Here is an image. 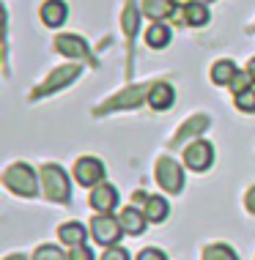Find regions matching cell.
<instances>
[{"label": "cell", "mask_w": 255, "mask_h": 260, "mask_svg": "<svg viewBox=\"0 0 255 260\" xmlns=\"http://www.w3.org/2000/svg\"><path fill=\"white\" fill-rule=\"evenodd\" d=\"M197 3H211V0H197Z\"/></svg>", "instance_id": "32"}, {"label": "cell", "mask_w": 255, "mask_h": 260, "mask_svg": "<svg viewBox=\"0 0 255 260\" xmlns=\"http://www.w3.org/2000/svg\"><path fill=\"white\" fill-rule=\"evenodd\" d=\"M143 214H146V219L154 222V224L165 222V219H167V200H165V198H157V194H154V198H148Z\"/></svg>", "instance_id": "20"}, {"label": "cell", "mask_w": 255, "mask_h": 260, "mask_svg": "<svg viewBox=\"0 0 255 260\" xmlns=\"http://www.w3.org/2000/svg\"><path fill=\"white\" fill-rule=\"evenodd\" d=\"M134 33H137V9H134V0H129L124 9V36L134 41Z\"/></svg>", "instance_id": "22"}, {"label": "cell", "mask_w": 255, "mask_h": 260, "mask_svg": "<svg viewBox=\"0 0 255 260\" xmlns=\"http://www.w3.org/2000/svg\"><path fill=\"white\" fill-rule=\"evenodd\" d=\"M236 107L242 112H255V88L244 90V93H236Z\"/></svg>", "instance_id": "24"}, {"label": "cell", "mask_w": 255, "mask_h": 260, "mask_svg": "<svg viewBox=\"0 0 255 260\" xmlns=\"http://www.w3.org/2000/svg\"><path fill=\"white\" fill-rule=\"evenodd\" d=\"M203 260H239V257L228 244H211V247L203 249Z\"/></svg>", "instance_id": "21"}, {"label": "cell", "mask_w": 255, "mask_h": 260, "mask_svg": "<svg viewBox=\"0 0 255 260\" xmlns=\"http://www.w3.org/2000/svg\"><path fill=\"white\" fill-rule=\"evenodd\" d=\"M121 233H124V228L112 214H96L94 219H91V236H94V241L102 244V247H116V244L121 241Z\"/></svg>", "instance_id": "3"}, {"label": "cell", "mask_w": 255, "mask_h": 260, "mask_svg": "<svg viewBox=\"0 0 255 260\" xmlns=\"http://www.w3.org/2000/svg\"><path fill=\"white\" fill-rule=\"evenodd\" d=\"M69 260H94V252L85 247V244H80V247H74L69 252Z\"/></svg>", "instance_id": "27"}, {"label": "cell", "mask_w": 255, "mask_h": 260, "mask_svg": "<svg viewBox=\"0 0 255 260\" xmlns=\"http://www.w3.org/2000/svg\"><path fill=\"white\" fill-rule=\"evenodd\" d=\"M77 77H80V66L77 63H69V66H58L52 74L47 77L41 85L31 93V99H41V96H49V93H55V90H61V88H66L69 82H74Z\"/></svg>", "instance_id": "4"}, {"label": "cell", "mask_w": 255, "mask_h": 260, "mask_svg": "<svg viewBox=\"0 0 255 260\" xmlns=\"http://www.w3.org/2000/svg\"><path fill=\"white\" fill-rule=\"evenodd\" d=\"M173 99H176V90L167 82H154L151 90H148V104L154 110H167L173 104Z\"/></svg>", "instance_id": "13"}, {"label": "cell", "mask_w": 255, "mask_h": 260, "mask_svg": "<svg viewBox=\"0 0 255 260\" xmlns=\"http://www.w3.org/2000/svg\"><path fill=\"white\" fill-rule=\"evenodd\" d=\"M55 50L61 55H66V58H88L91 50H88V41H82L80 36H58L55 39Z\"/></svg>", "instance_id": "11"}, {"label": "cell", "mask_w": 255, "mask_h": 260, "mask_svg": "<svg viewBox=\"0 0 255 260\" xmlns=\"http://www.w3.org/2000/svg\"><path fill=\"white\" fill-rule=\"evenodd\" d=\"M244 206H247V211H250V214H255V186L250 189V192H247V198H244Z\"/></svg>", "instance_id": "29"}, {"label": "cell", "mask_w": 255, "mask_h": 260, "mask_svg": "<svg viewBox=\"0 0 255 260\" xmlns=\"http://www.w3.org/2000/svg\"><path fill=\"white\" fill-rule=\"evenodd\" d=\"M102 260H129V252L121 249V247L116 244V247H107V252L102 255Z\"/></svg>", "instance_id": "26"}, {"label": "cell", "mask_w": 255, "mask_h": 260, "mask_svg": "<svg viewBox=\"0 0 255 260\" xmlns=\"http://www.w3.org/2000/svg\"><path fill=\"white\" fill-rule=\"evenodd\" d=\"M181 22L192 25V27H201L209 22V9L206 3H197V0H189V3L181 6Z\"/></svg>", "instance_id": "14"}, {"label": "cell", "mask_w": 255, "mask_h": 260, "mask_svg": "<svg viewBox=\"0 0 255 260\" xmlns=\"http://www.w3.org/2000/svg\"><path fill=\"white\" fill-rule=\"evenodd\" d=\"M247 72H250V77H252V82H255V58L250 60V66H247Z\"/></svg>", "instance_id": "30"}, {"label": "cell", "mask_w": 255, "mask_h": 260, "mask_svg": "<svg viewBox=\"0 0 255 260\" xmlns=\"http://www.w3.org/2000/svg\"><path fill=\"white\" fill-rule=\"evenodd\" d=\"M118 206V189L112 184H96L94 192H91V208L99 211V214H110L112 208Z\"/></svg>", "instance_id": "9"}, {"label": "cell", "mask_w": 255, "mask_h": 260, "mask_svg": "<svg viewBox=\"0 0 255 260\" xmlns=\"http://www.w3.org/2000/svg\"><path fill=\"white\" fill-rule=\"evenodd\" d=\"M33 260H69V255H63V249H58L55 244H44L33 252Z\"/></svg>", "instance_id": "23"}, {"label": "cell", "mask_w": 255, "mask_h": 260, "mask_svg": "<svg viewBox=\"0 0 255 260\" xmlns=\"http://www.w3.org/2000/svg\"><path fill=\"white\" fill-rule=\"evenodd\" d=\"M146 44L151 47V50H165L170 44V27L162 25V22H154L146 30Z\"/></svg>", "instance_id": "18"}, {"label": "cell", "mask_w": 255, "mask_h": 260, "mask_svg": "<svg viewBox=\"0 0 255 260\" xmlns=\"http://www.w3.org/2000/svg\"><path fill=\"white\" fill-rule=\"evenodd\" d=\"M206 126H209V118H206V115H195V118H189V121L184 123L179 132H176V137L170 140V145H181L187 137H192V135H201V132L206 129Z\"/></svg>", "instance_id": "17"}, {"label": "cell", "mask_w": 255, "mask_h": 260, "mask_svg": "<svg viewBox=\"0 0 255 260\" xmlns=\"http://www.w3.org/2000/svg\"><path fill=\"white\" fill-rule=\"evenodd\" d=\"M179 6L173 0H143V14L154 22H162L165 17H173Z\"/></svg>", "instance_id": "15"}, {"label": "cell", "mask_w": 255, "mask_h": 260, "mask_svg": "<svg viewBox=\"0 0 255 260\" xmlns=\"http://www.w3.org/2000/svg\"><path fill=\"white\" fill-rule=\"evenodd\" d=\"M39 17H41V22H44L47 27H58V25L66 22L69 9H66L63 0H44V6L39 9Z\"/></svg>", "instance_id": "10"}, {"label": "cell", "mask_w": 255, "mask_h": 260, "mask_svg": "<svg viewBox=\"0 0 255 260\" xmlns=\"http://www.w3.org/2000/svg\"><path fill=\"white\" fill-rule=\"evenodd\" d=\"M74 178L80 186H96L104 181V165L96 156H82L74 165Z\"/></svg>", "instance_id": "8"}, {"label": "cell", "mask_w": 255, "mask_h": 260, "mask_svg": "<svg viewBox=\"0 0 255 260\" xmlns=\"http://www.w3.org/2000/svg\"><path fill=\"white\" fill-rule=\"evenodd\" d=\"M157 181H159V186L165 189V192L179 194L184 189V170H181V165L176 159H170V156H162L157 161Z\"/></svg>", "instance_id": "6"}, {"label": "cell", "mask_w": 255, "mask_h": 260, "mask_svg": "<svg viewBox=\"0 0 255 260\" xmlns=\"http://www.w3.org/2000/svg\"><path fill=\"white\" fill-rule=\"evenodd\" d=\"M184 165L195 173H206L211 165H214V148L206 143V140H195L184 148Z\"/></svg>", "instance_id": "7"}, {"label": "cell", "mask_w": 255, "mask_h": 260, "mask_svg": "<svg viewBox=\"0 0 255 260\" xmlns=\"http://www.w3.org/2000/svg\"><path fill=\"white\" fill-rule=\"evenodd\" d=\"M137 260H167V257H165V252H162V249L148 247V249H143V252L137 255Z\"/></svg>", "instance_id": "28"}, {"label": "cell", "mask_w": 255, "mask_h": 260, "mask_svg": "<svg viewBox=\"0 0 255 260\" xmlns=\"http://www.w3.org/2000/svg\"><path fill=\"white\" fill-rule=\"evenodd\" d=\"M151 85H134V88H124L118 96H112L96 110V115H104V112H112V110H132V107H140L143 99L148 96Z\"/></svg>", "instance_id": "5"}, {"label": "cell", "mask_w": 255, "mask_h": 260, "mask_svg": "<svg viewBox=\"0 0 255 260\" xmlns=\"http://www.w3.org/2000/svg\"><path fill=\"white\" fill-rule=\"evenodd\" d=\"M39 175L33 173V167L31 165H11L9 170H6L3 175V184L11 189L14 194H19V198H36V192H39Z\"/></svg>", "instance_id": "2"}, {"label": "cell", "mask_w": 255, "mask_h": 260, "mask_svg": "<svg viewBox=\"0 0 255 260\" xmlns=\"http://www.w3.org/2000/svg\"><path fill=\"white\" fill-rule=\"evenodd\" d=\"M118 222H121L124 233H129V236H140V233L146 230V224H148L146 214H140V211L134 208V206L124 208V211H121V216H118Z\"/></svg>", "instance_id": "12"}, {"label": "cell", "mask_w": 255, "mask_h": 260, "mask_svg": "<svg viewBox=\"0 0 255 260\" xmlns=\"http://www.w3.org/2000/svg\"><path fill=\"white\" fill-rule=\"evenodd\" d=\"M236 72L239 69L233 60H217L214 66H211V82H214V85H231Z\"/></svg>", "instance_id": "19"}, {"label": "cell", "mask_w": 255, "mask_h": 260, "mask_svg": "<svg viewBox=\"0 0 255 260\" xmlns=\"http://www.w3.org/2000/svg\"><path fill=\"white\" fill-rule=\"evenodd\" d=\"M58 236H61V241L66 244L69 249H74V247H80V244H85V224L66 222V224H61Z\"/></svg>", "instance_id": "16"}, {"label": "cell", "mask_w": 255, "mask_h": 260, "mask_svg": "<svg viewBox=\"0 0 255 260\" xmlns=\"http://www.w3.org/2000/svg\"><path fill=\"white\" fill-rule=\"evenodd\" d=\"M250 82H252L250 72H236V77H233V82L228 88L233 90V93H244V90H250Z\"/></svg>", "instance_id": "25"}, {"label": "cell", "mask_w": 255, "mask_h": 260, "mask_svg": "<svg viewBox=\"0 0 255 260\" xmlns=\"http://www.w3.org/2000/svg\"><path fill=\"white\" fill-rule=\"evenodd\" d=\"M39 178H41V192H44L47 200L69 203V198H72V186H69V175L63 173V167L44 165L39 170Z\"/></svg>", "instance_id": "1"}, {"label": "cell", "mask_w": 255, "mask_h": 260, "mask_svg": "<svg viewBox=\"0 0 255 260\" xmlns=\"http://www.w3.org/2000/svg\"><path fill=\"white\" fill-rule=\"evenodd\" d=\"M6 260H27V257H25V255H9Z\"/></svg>", "instance_id": "31"}]
</instances>
